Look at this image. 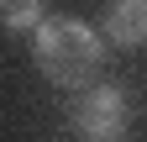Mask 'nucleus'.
I'll return each instance as SVG.
<instances>
[{
	"instance_id": "obj_1",
	"label": "nucleus",
	"mask_w": 147,
	"mask_h": 142,
	"mask_svg": "<svg viewBox=\"0 0 147 142\" xmlns=\"http://www.w3.org/2000/svg\"><path fill=\"white\" fill-rule=\"evenodd\" d=\"M32 58H37V68H42L58 90L79 95L89 84H100L105 37L89 21H79V16H47V21L32 32Z\"/></svg>"
},
{
	"instance_id": "obj_2",
	"label": "nucleus",
	"mask_w": 147,
	"mask_h": 142,
	"mask_svg": "<svg viewBox=\"0 0 147 142\" xmlns=\"http://www.w3.org/2000/svg\"><path fill=\"white\" fill-rule=\"evenodd\" d=\"M68 132L74 142H131V100L121 84H89L68 95Z\"/></svg>"
},
{
	"instance_id": "obj_3",
	"label": "nucleus",
	"mask_w": 147,
	"mask_h": 142,
	"mask_svg": "<svg viewBox=\"0 0 147 142\" xmlns=\"http://www.w3.org/2000/svg\"><path fill=\"white\" fill-rule=\"evenodd\" d=\"M105 37L116 47H147V0H110L105 5Z\"/></svg>"
},
{
	"instance_id": "obj_4",
	"label": "nucleus",
	"mask_w": 147,
	"mask_h": 142,
	"mask_svg": "<svg viewBox=\"0 0 147 142\" xmlns=\"http://www.w3.org/2000/svg\"><path fill=\"white\" fill-rule=\"evenodd\" d=\"M47 16H42V0H0V26L5 32H37Z\"/></svg>"
}]
</instances>
